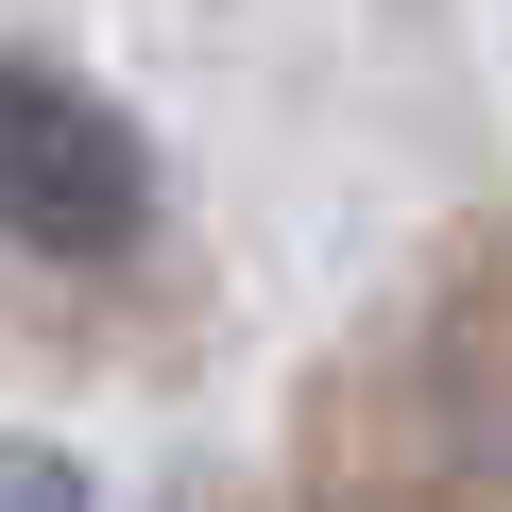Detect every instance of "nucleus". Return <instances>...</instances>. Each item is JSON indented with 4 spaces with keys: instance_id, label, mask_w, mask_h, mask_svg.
<instances>
[{
    "instance_id": "f257e3e1",
    "label": "nucleus",
    "mask_w": 512,
    "mask_h": 512,
    "mask_svg": "<svg viewBox=\"0 0 512 512\" xmlns=\"http://www.w3.org/2000/svg\"><path fill=\"white\" fill-rule=\"evenodd\" d=\"M0 239L18 256H137L154 239V137L35 52H0Z\"/></svg>"
},
{
    "instance_id": "f03ea898",
    "label": "nucleus",
    "mask_w": 512,
    "mask_h": 512,
    "mask_svg": "<svg viewBox=\"0 0 512 512\" xmlns=\"http://www.w3.org/2000/svg\"><path fill=\"white\" fill-rule=\"evenodd\" d=\"M0 512H86V461L69 444H0Z\"/></svg>"
}]
</instances>
